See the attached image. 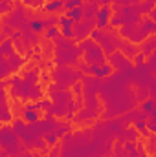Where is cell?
Returning <instances> with one entry per match:
<instances>
[{
	"mask_svg": "<svg viewBox=\"0 0 156 157\" xmlns=\"http://www.w3.org/2000/svg\"><path fill=\"white\" fill-rule=\"evenodd\" d=\"M0 143H2V148H4L11 157H15V155H18L20 152H24V150L18 146V133L13 130V126H7V124L2 126Z\"/></svg>",
	"mask_w": 156,
	"mask_h": 157,
	"instance_id": "obj_1",
	"label": "cell"
},
{
	"mask_svg": "<svg viewBox=\"0 0 156 157\" xmlns=\"http://www.w3.org/2000/svg\"><path fill=\"white\" fill-rule=\"evenodd\" d=\"M51 78L55 80V84H59L63 88H68V86H74L79 78H83V75H81V71L70 70L68 66H59L51 71Z\"/></svg>",
	"mask_w": 156,
	"mask_h": 157,
	"instance_id": "obj_2",
	"label": "cell"
},
{
	"mask_svg": "<svg viewBox=\"0 0 156 157\" xmlns=\"http://www.w3.org/2000/svg\"><path fill=\"white\" fill-rule=\"evenodd\" d=\"M97 28V24H96V18H83L81 22H76L74 24V33H76V39L74 42L77 40V42H83V40L90 39V35H92V31Z\"/></svg>",
	"mask_w": 156,
	"mask_h": 157,
	"instance_id": "obj_3",
	"label": "cell"
},
{
	"mask_svg": "<svg viewBox=\"0 0 156 157\" xmlns=\"http://www.w3.org/2000/svg\"><path fill=\"white\" fill-rule=\"evenodd\" d=\"M109 64H112V68L117 70L119 73H125L129 70H132V62L129 57H125L121 51H114L112 55H109Z\"/></svg>",
	"mask_w": 156,
	"mask_h": 157,
	"instance_id": "obj_4",
	"label": "cell"
},
{
	"mask_svg": "<svg viewBox=\"0 0 156 157\" xmlns=\"http://www.w3.org/2000/svg\"><path fill=\"white\" fill-rule=\"evenodd\" d=\"M112 20V7L110 6H99V11L96 15V24L99 29H107Z\"/></svg>",
	"mask_w": 156,
	"mask_h": 157,
	"instance_id": "obj_5",
	"label": "cell"
},
{
	"mask_svg": "<svg viewBox=\"0 0 156 157\" xmlns=\"http://www.w3.org/2000/svg\"><path fill=\"white\" fill-rule=\"evenodd\" d=\"M138 137H140V132L136 128H127V130H123L117 135V143H121V144H125V143H138Z\"/></svg>",
	"mask_w": 156,
	"mask_h": 157,
	"instance_id": "obj_6",
	"label": "cell"
},
{
	"mask_svg": "<svg viewBox=\"0 0 156 157\" xmlns=\"http://www.w3.org/2000/svg\"><path fill=\"white\" fill-rule=\"evenodd\" d=\"M119 51L125 55V57H129V59H134L138 53H140V46L138 44H132V42H129V40H121L119 42Z\"/></svg>",
	"mask_w": 156,
	"mask_h": 157,
	"instance_id": "obj_7",
	"label": "cell"
},
{
	"mask_svg": "<svg viewBox=\"0 0 156 157\" xmlns=\"http://www.w3.org/2000/svg\"><path fill=\"white\" fill-rule=\"evenodd\" d=\"M154 49H156V35L154 37H147V39L140 44V51H142L147 59L154 53Z\"/></svg>",
	"mask_w": 156,
	"mask_h": 157,
	"instance_id": "obj_8",
	"label": "cell"
},
{
	"mask_svg": "<svg viewBox=\"0 0 156 157\" xmlns=\"http://www.w3.org/2000/svg\"><path fill=\"white\" fill-rule=\"evenodd\" d=\"M42 9H44V13L55 15V13H63L66 7H64V2L63 0H51V2H46V6Z\"/></svg>",
	"mask_w": 156,
	"mask_h": 157,
	"instance_id": "obj_9",
	"label": "cell"
},
{
	"mask_svg": "<svg viewBox=\"0 0 156 157\" xmlns=\"http://www.w3.org/2000/svg\"><path fill=\"white\" fill-rule=\"evenodd\" d=\"M7 62H9V70H11V73H15L17 70H20V68H22V64L26 62V59H22L20 55L13 53V55H9V57H7Z\"/></svg>",
	"mask_w": 156,
	"mask_h": 157,
	"instance_id": "obj_10",
	"label": "cell"
},
{
	"mask_svg": "<svg viewBox=\"0 0 156 157\" xmlns=\"http://www.w3.org/2000/svg\"><path fill=\"white\" fill-rule=\"evenodd\" d=\"M0 97H2V121L4 122H9L11 121V112H9V106H7V91L2 90L0 91Z\"/></svg>",
	"mask_w": 156,
	"mask_h": 157,
	"instance_id": "obj_11",
	"label": "cell"
},
{
	"mask_svg": "<svg viewBox=\"0 0 156 157\" xmlns=\"http://www.w3.org/2000/svg\"><path fill=\"white\" fill-rule=\"evenodd\" d=\"M22 119L28 122V124H33V122H39L40 115L37 113V110H31L28 106H24V112H22Z\"/></svg>",
	"mask_w": 156,
	"mask_h": 157,
	"instance_id": "obj_12",
	"label": "cell"
},
{
	"mask_svg": "<svg viewBox=\"0 0 156 157\" xmlns=\"http://www.w3.org/2000/svg\"><path fill=\"white\" fill-rule=\"evenodd\" d=\"M83 9H84V18H96V15H97V11H99V4H96V2H86V4L83 6Z\"/></svg>",
	"mask_w": 156,
	"mask_h": 157,
	"instance_id": "obj_13",
	"label": "cell"
},
{
	"mask_svg": "<svg viewBox=\"0 0 156 157\" xmlns=\"http://www.w3.org/2000/svg\"><path fill=\"white\" fill-rule=\"evenodd\" d=\"M15 53V44H13V39H6L2 40V46H0V55L4 57H9Z\"/></svg>",
	"mask_w": 156,
	"mask_h": 157,
	"instance_id": "obj_14",
	"label": "cell"
},
{
	"mask_svg": "<svg viewBox=\"0 0 156 157\" xmlns=\"http://www.w3.org/2000/svg\"><path fill=\"white\" fill-rule=\"evenodd\" d=\"M66 17H68L70 20H74V24H76V22H81V20L84 18V9H83V7L70 9V11H66Z\"/></svg>",
	"mask_w": 156,
	"mask_h": 157,
	"instance_id": "obj_15",
	"label": "cell"
},
{
	"mask_svg": "<svg viewBox=\"0 0 156 157\" xmlns=\"http://www.w3.org/2000/svg\"><path fill=\"white\" fill-rule=\"evenodd\" d=\"M154 108H156V99H147V101H143L142 104H140V110L143 112V113H147V115H151L153 112H154Z\"/></svg>",
	"mask_w": 156,
	"mask_h": 157,
	"instance_id": "obj_16",
	"label": "cell"
},
{
	"mask_svg": "<svg viewBox=\"0 0 156 157\" xmlns=\"http://www.w3.org/2000/svg\"><path fill=\"white\" fill-rule=\"evenodd\" d=\"M39 70H30V71H26L24 73V82L26 84H37V78H39Z\"/></svg>",
	"mask_w": 156,
	"mask_h": 157,
	"instance_id": "obj_17",
	"label": "cell"
},
{
	"mask_svg": "<svg viewBox=\"0 0 156 157\" xmlns=\"http://www.w3.org/2000/svg\"><path fill=\"white\" fill-rule=\"evenodd\" d=\"M11 73V70H9V62H7V57H0V75L2 78H7V75Z\"/></svg>",
	"mask_w": 156,
	"mask_h": 157,
	"instance_id": "obj_18",
	"label": "cell"
},
{
	"mask_svg": "<svg viewBox=\"0 0 156 157\" xmlns=\"http://www.w3.org/2000/svg\"><path fill=\"white\" fill-rule=\"evenodd\" d=\"M138 6H140V11H142V15H143V13H147V15H149V13H151V11L156 7V6H154V0H142Z\"/></svg>",
	"mask_w": 156,
	"mask_h": 157,
	"instance_id": "obj_19",
	"label": "cell"
},
{
	"mask_svg": "<svg viewBox=\"0 0 156 157\" xmlns=\"http://www.w3.org/2000/svg\"><path fill=\"white\" fill-rule=\"evenodd\" d=\"M145 148H147V152H149V154H156V135H154V133H151V135L147 137Z\"/></svg>",
	"mask_w": 156,
	"mask_h": 157,
	"instance_id": "obj_20",
	"label": "cell"
},
{
	"mask_svg": "<svg viewBox=\"0 0 156 157\" xmlns=\"http://www.w3.org/2000/svg\"><path fill=\"white\" fill-rule=\"evenodd\" d=\"M30 29L35 31V33H40V31L44 29V22H42L40 18H33V20H30Z\"/></svg>",
	"mask_w": 156,
	"mask_h": 157,
	"instance_id": "obj_21",
	"label": "cell"
},
{
	"mask_svg": "<svg viewBox=\"0 0 156 157\" xmlns=\"http://www.w3.org/2000/svg\"><path fill=\"white\" fill-rule=\"evenodd\" d=\"M57 37H61V31H59L57 26H51V28L46 29V39L48 40H55Z\"/></svg>",
	"mask_w": 156,
	"mask_h": 157,
	"instance_id": "obj_22",
	"label": "cell"
},
{
	"mask_svg": "<svg viewBox=\"0 0 156 157\" xmlns=\"http://www.w3.org/2000/svg\"><path fill=\"white\" fill-rule=\"evenodd\" d=\"M96 44H97V42H96L94 39H86V40H83V42H79V49L84 53V51H88L90 48H94Z\"/></svg>",
	"mask_w": 156,
	"mask_h": 157,
	"instance_id": "obj_23",
	"label": "cell"
},
{
	"mask_svg": "<svg viewBox=\"0 0 156 157\" xmlns=\"http://www.w3.org/2000/svg\"><path fill=\"white\" fill-rule=\"evenodd\" d=\"M84 6V2L83 0H66L64 2V7H66V11H70V9H76V7H83Z\"/></svg>",
	"mask_w": 156,
	"mask_h": 157,
	"instance_id": "obj_24",
	"label": "cell"
},
{
	"mask_svg": "<svg viewBox=\"0 0 156 157\" xmlns=\"http://www.w3.org/2000/svg\"><path fill=\"white\" fill-rule=\"evenodd\" d=\"M42 22H44V28L48 29V28H51V26H57V24H59V17L50 15V17H48V18H44Z\"/></svg>",
	"mask_w": 156,
	"mask_h": 157,
	"instance_id": "obj_25",
	"label": "cell"
},
{
	"mask_svg": "<svg viewBox=\"0 0 156 157\" xmlns=\"http://www.w3.org/2000/svg\"><path fill=\"white\" fill-rule=\"evenodd\" d=\"M59 26H61L63 29H66V28H72V26H74V20H70L66 15H61V17H59Z\"/></svg>",
	"mask_w": 156,
	"mask_h": 157,
	"instance_id": "obj_26",
	"label": "cell"
},
{
	"mask_svg": "<svg viewBox=\"0 0 156 157\" xmlns=\"http://www.w3.org/2000/svg\"><path fill=\"white\" fill-rule=\"evenodd\" d=\"M132 60H134V64H136V66H143V64H145V60H147V57H145V55L140 51V53H138V55H136Z\"/></svg>",
	"mask_w": 156,
	"mask_h": 157,
	"instance_id": "obj_27",
	"label": "cell"
},
{
	"mask_svg": "<svg viewBox=\"0 0 156 157\" xmlns=\"http://www.w3.org/2000/svg\"><path fill=\"white\" fill-rule=\"evenodd\" d=\"M147 128H149V132H151V133H154V135H156V119L147 121Z\"/></svg>",
	"mask_w": 156,
	"mask_h": 157,
	"instance_id": "obj_28",
	"label": "cell"
},
{
	"mask_svg": "<svg viewBox=\"0 0 156 157\" xmlns=\"http://www.w3.org/2000/svg\"><path fill=\"white\" fill-rule=\"evenodd\" d=\"M72 90H74V95H83V86H81V84H77V82L72 86Z\"/></svg>",
	"mask_w": 156,
	"mask_h": 157,
	"instance_id": "obj_29",
	"label": "cell"
},
{
	"mask_svg": "<svg viewBox=\"0 0 156 157\" xmlns=\"http://www.w3.org/2000/svg\"><path fill=\"white\" fill-rule=\"evenodd\" d=\"M117 4V7H125V6H130L132 4V0H114Z\"/></svg>",
	"mask_w": 156,
	"mask_h": 157,
	"instance_id": "obj_30",
	"label": "cell"
},
{
	"mask_svg": "<svg viewBox=\"0 0 156 157\" xmlns=\"http://www.w3.org/2000/svg\"><path fill=\"white\" fill-rule=\"evenodd\" d=\"M149 18H151V20H154V22H156V7L153 9V11H151V13H149Z\"/></svg>",
	"mask_w": 156,
	"mask_h": 157,
	"instance_id": "obj_31",
	"label": "cell"
},
{
	"mask_svg": "<svg viewBox=\"0 0 156 157\" xmlns=\"http://www.w3.org/2000/svg\"><path fill=\"white\" fill-rule=\"evenodd\" d=\"M138 157H147V152H145V150H142V152L138 154Z\"/></svg>",
	"mask_w": 156,
	"mask_h": 157,
	"instance_id": "obj_32",
	"label": "cell"
},
{
	"mask_svg": "<svg viewBox=\"0 0 156 157\" xmlns=\"http://www.w3.org/2000/svg\"><path fill=\"white\" fill-rule=\"evenodd\" d=\"M22 2H24L26 6H31V4H33V0H22Z\"/></svg>",
	"mask_w": 156,
	"mask_h": 157,
	"instance_id": "obj_33",
	"label": "cell"
},
{
	"mask_svg": "<svg viewBox=\"0 0 156 157\" xmlns=\"http://www.w3.org/2000/svg\"><path fill=\"white\" fill-rule=\"evenodd\" d=\"M151 117H153V119H156V108H154V112L151 113Z\"/></svg>",
	"mask_w": 156,
	"mask_h": 157,
	"instance_id": "obj_34",
	"label": "cell"
},
{
	"mask_svg": "<svg viewBox=\"0 0 156 157\" xmlns=\"http://www.w3.org/2000/svg\"><path fill=\"white\" fill-rule=\"evenodd\" d=\"M51 157H57V150H53V154H51Z\"/></svg>",
	"mask_w": 156,
	"mask_h": 157,
	"instance_id": "obj_35",
	"label": "cell"
},
{
	"mask_svg": "<svg viewBox=\"0 0 156 157\" xmlns=\"http://www.w3.org/2000/svg\"><path fill=\"white\" fill-rule=\"evenodd\" d=\"M153 157H156V154H153Z\"/></svg>",
	"mask_w": 156,
	"mask_h": 157,
	"instance_id": "obj_36",
	"label": "cell"
},
{
	"mask_svg": "<svg viewBox=\"0 0 156 157\" xmlns=\"http://www.w3.org/2000/svg\"><path fill=\"white\" fill-rule=\"evenodd\" d=\"M48 2H51V0H48Z\"/></svg>",
	"mask_w": 156,
	"mask_h": 157,
	"instance_id": "obj_37",
	"label": "cell"
}]
</instances>
